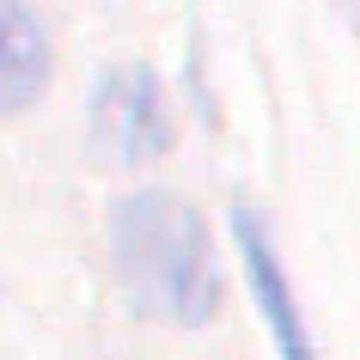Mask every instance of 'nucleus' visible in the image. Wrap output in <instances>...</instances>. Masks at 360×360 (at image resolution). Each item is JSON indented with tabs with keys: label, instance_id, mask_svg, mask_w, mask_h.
Here are the masks:
<instances>
[{
	"label": "nucleus",
	"instance_id": "nucleus-1",
	"mask_svg": "<svg viewBox=\"0 0 360 360\" xmlns=\"http://www.w3.org/2000/svg\"><path fill=\"white\" fill-rule=\"evenodd\" d=\"M110 257L116 281L134 311L165 323H208L220 311V263H214L208 226L184 195L141 190L122 195L110 214Z\"/></svg>",
	"mask_w": 360,
	"mask_h": 360
},
{
	"label": "nucleus",
	"instance_id": "nucleus-4",
	"mask_svg": "<svg viewBox=\"0 0 360 360\" xmlns=\"http://www.w3.org/2000/svg\"><path fill=\"white\" fill-rule=\"evenodd\" d=\"M49 86V37L25 0H0V116L31 110Z\"/></svg>",
	"mask_w": 360,
	"mask_h": 360
},
{
	"label": "nucleus",
	"instance_id": "nucleus-3",
	"mask_svg": "<svg viewBox=\"0 0 360 360\" xmlns=\"http://www.w3.org/2000/svg\"><path fill=\"white\" fill-rule=\"evenodd\" d=\"M232 232H238V257H245V275H250V293H257V311H263L269 336H275V360H318L311 342H305V323H300V305H293V287L281 275V257L269 250L263 226L250 214H232Z\"/></svg>",
	"mask_w": 360,
	"mask_h": 360
},
{
	"label": "nucleus",
	"instance_id": "nucleus-2",
	"mask_svg": "<svg viewBox=\"0 0 360 360\" xmlns=\"http://www.w3.org/2000/svg\"><path fill=\"white\" fill-rule=\"evenodd\" d=\"M92 141L122 165L159 159L171 147V110L147 68H110L92 98Z\"/></svg>",
	"mask_w": 360,
	"mask_h": 360
},
{
	"label": "nucleus",
	"instance_id": "nucleus-5",
	"mask_svg": "<svg viewBox=\"0 0 360 360\" xmlns=\"http://www.w3.org/2000/svg\"><path fill=\"white\" fill-rule=\"evenodd\" d=\"M336 6H342V19H348V25L360 31V0H336Z\"/></svg>",
	"mask_w": 360,
	"mask_h": 360
}]
</instances>
